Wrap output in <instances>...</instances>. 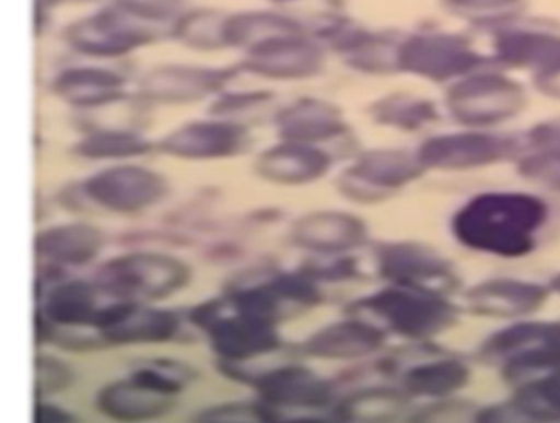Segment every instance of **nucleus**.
I'll list each match as a JSON object with an SVG mask.
<instances>
[{"mask_svg": "<svg viewBox=\"0 0 560 423\" xmlns=\"http://www.w3.org/2000/svg\"><path fill=\"white\" fill-rule=\"evenodd\" d=\"M546 219V203L537 197L491 192L471 199L455 215L452 228L468 248L501 258H521L533 251Z\"/></svg>", "mask_w": 560, "mask_h": 423, "instance_id": "obj_1", "label": "nucleus"}, {"mask_svg": "<svg viewBox=\"0 0 560 423\" xmlns=\"http://www.w3.org/2000/svg\"><path fill=\"white\" fill-rule=\"evenodd\" d=\"M480 354L508 383L524 386L560 366V324L517 321L491 334Z\"/></svg>", "mask_w": 560, "mask_h": 423, "instance_id": "obj_2", "label": "nucleus"}, {"mask_svg": "<svg viewBox=\"0 0 560 423\" xmlns=\"http://www.w3.org/2000/svg\"><path fill=\"white\" fill-rule=\"evenodd\" d=\"M366 308L389 330L411 340L444 333L454 325L457 310L438 292L393 284L365 302Z\"/></svg>", "mask_w": 560, "mask_h": 423, "instance_id": "obj_3", "label": "nucleus"}, {"mask_svg": "<svg viewBox=\"0 0 560 423\" xmlns=\"http://www.w3.org/2000/svg\"><path fill=\"white\" fill-rule=\"evenodd\" d=\"M547 301V291L534 282L491 279L465 295L468 308L481 317L521 318L534 314Z\"/></svg>", "mask_w": 560, "mask_h": 423, "instance_id": "obj_4", "label": "nucleus"}, {"mask_svg": "<svg viewBox=\"0 0 560 423\" xmlns=\"http://www.w3.org/2000/svg\"><path fill=\"white\" fill-rule=\"evenodd\" d=\"M383 274L393 284L424 289L445 295L457 284L454 272L438 256L416 248H401L386 255Z\"/></svg>", "mask_w": 560, "mask_h": 423, "instance_id": "obj_5", "label": "nucleus"}, {"mask_svg": "<svg viewBox=\"0 0 560 423\" xmlns=\"http://www.w3.org/2000/svg\"><path fill=\"white\" fill-rule=\"evenodd\" d=\"M468 379L470 369L460 360L434 357L409 367L402 376V387L409 396L448 399L464 389Z\"/></svg>", "mask_w": 560, "mask_h": 423, "instance_id": "obj_6", "label": "nucleus"}, {"mask_svg": "<svg viewBox=\"0 0 560 423\" xmlns=\"http://www.w3.org/2000/svg\"><path fill=\"white\" fill-rule=\"evenodd\" d=\"M383 343V331L363 321H346L337 325L327 334L324 343L332 356L357 357L378 350Z\"/></svg>", "mask_w": 560, "mask_h": 423, "instance_id": "obj_7", "label": "nucleus"}, {"mask_svg": "<svg viewBox=\"0 0 560 423\" xmlns=\"http://www.w3.org/2000/svg\"><path fill=\"white\" fill-rule=\"evenodd\" d=\"M520 396L544 423L560 422V366L517 387Z\"/></svg>", "mask_w": 560, "mask_h": 423, "instance_id": "obj_8", "label": "nucleus"}, {"mask_svg": "<svg viewBox=\"0 0 560 423\" xmlns=\"http://www.w3.org/2000/svg\"><path fill=\"white\" fill-rule=\"evenodd\" d=\"M480 412L475 403L448 397L412 413L409 423H480Z\"/></svg>", "mask_w": 560, "mask_h": 423, "instance_id": "obj_9", "label": "nucleus"}, {"mask_svg": "<svg viewBox=\"0 0 560 423\" xmlns=\"http://www.w3.org/2000/svg\"><path fill=\"white\" fill-rule=\"evenodd\" d=\"M480 423H544L536 412L521 399L511 397L503 402L481 409Z\"/></svg>", "mask_w": 560, "mask_h": 423, "instance_id": "obj_10", "label": "nucleus"}, {"mask_svg": "<svg viewBox=\"0 0 560 423\" xmlns=\"http://www.w3.org/2000/svg\"><path fill=\"white\" fill-rule=\"evenodd\" d=\"M552 289L560 294V274L552 281Z\"/></svg>", "mask_w": 560, "mask_h": 423, "instance_id": "obj_11", "label": "nucleus"}, {"mask_svg": "<svg viewBox=\"0 0 560 423\" xmlns=\"http://www.w3.org/2000/svg\"><path fill=\"white\" fill-rule=\"evenodd\" d=\"M560 423V422H559Z\"/></svg>", "mask_w": 560, "mask_h": 423, "instance_id": "obj_12", "label": "nucleus"}]
</instances>
